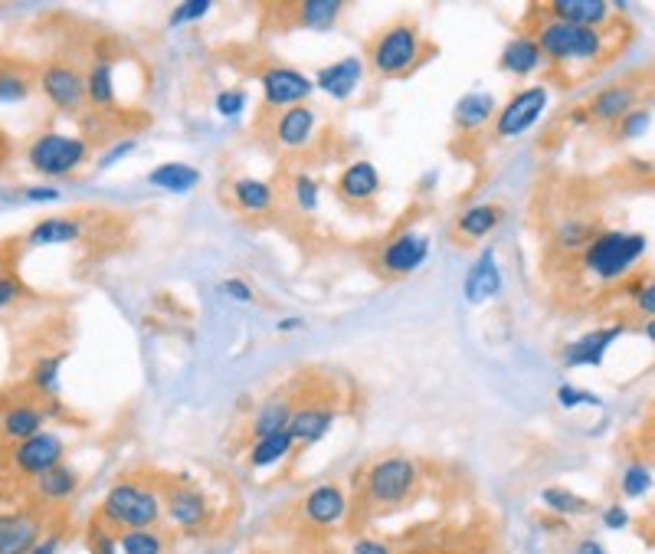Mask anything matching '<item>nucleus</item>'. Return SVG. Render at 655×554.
<instances>
[{
	"label": "nucleus",
	"instance_id": "1",
	"mask_svg": "<svg viewBox=\"0 0 655 554\" xmlns=\"http://www.w3.org/2000/svg\"><path fill=\"white\" fill-rule=\"evenodd\" d=\"M531 37L538 40L544 60L551 66H600L606 56L613 53L610 33L574 27V23H561L547 17L538 7V20L531 23Z\"/></svg>",
	"mask_w": 655,
	"mask_h": 554
},
{
	"label": "nucleus",
	"instance_id": "2",
	"mask_svg": "<svg viewBox=\"0 0 655 554\" xmlns=\"http://www.w3.org/2000/svg\"><path fill=\"white\" fill-rule=\"evenodd\" d=\"M426 56H430V43L423 40L413 20H393L367 43V66L380 79H403L416 73Z\"/></svg>",
	"mask_w": 655,
	"mask_h": 554
},
{
	"label": "nucleus",
	"instance_id": "3",
	"mask_svg": "<svg viewBox=\"0 0 655 554\" xmlns=\"http://www.w3.org/2000/svg\"><path fill=\"white\" fill-rule=\"evenodd\" d=\"M164 518V499L158 489L141 486L135 479H122L105 492L99 505V522L112 532H138V528H158Z\"/></svg>",
	"mask_w": 655,
	"mask_h": 554
},
{
	"label": "nucleus",
	"instance_id": "4",
	"mask_svg": "<svg viewBox=\"0 0 655 554\" xmlns=\"http://www.w3.org/2000/svg\"><path fill=\"white\" fill-rule=\"evenodd\" d=\"M649 250L646 233H626V230H600L590 240L587 250L580 253L587 276L597 282H619Z\"/></svg>",
	"mask_w": 655,
	"mask_h": 554
},
{
	"label": "nucleus",
	"instance_id": "5",
	"mask_svg": "<svg viewBox=\"0 0 655 554\" xmlns=\"http://www.w3.org/2000/svg\"><path fill=\"white\" fill-rule=\"evenodd\" d=\"M89 155V138L63 132H43L27 145V164L43 178H69L89 161Z\"/></svg>",
	"mask_w": 655,
	"mask_h": 554
},
{
	"label": "nucleus",
	"instance_id": "6",
	"mask_svg": "<svg viewBox=\"0 0 655 554\" xmlns=\"http://www.w3.org/2000/svg\"><path fill=\"white\" fill-rule=\"evenodd\" d=\"M416 463L407 456H384L367 469L364 476V495L377 509H397L416 489Z\"/></svg>",
	"mask_w": 655,
	"mask_h": 554
},
{
	"label": "nucleus",
	"instance_id": "7",
	"mask_svg": "<svg viewBox=\"0 0 655 554\" xmlns=\"http://www.w3.org/2000/svg\"><path fill=\"white\" fill-rule=\"evenodd\" d=\"M551 105V89L547 86H524L511 96L505 105H498V115L492 122V135L511 141V138H521L528 135L534 125L541 122V115L547 112Z\"/></svg>",
	"mask_w": 655,
	"mask_h": 554
},
{
	"label": "nucleus",
	"instance_id": "8",
	"mask_svg": "<svg viewBox=\"0 0 655 554\" xmlns=\"http://www.w3.org/2000/svg\"><path fill=\"white\" fill-rule=\"evenodd\" d=\"M433 243L426 237L423 230H400L377 250V273L387 276V279H403V276H413L416 269L426 266L430 259Z\"/></svg>",
	"mask_w": 655,
	"mask_h": 554
},
{
	"label": "nucleus",
	"instance_id": "9",
	"mask_svg": "<svg viewBox=\"0 0 655 554\" xmlns=\"http://www.w3.org/2000/svg\"><path fill=\"white\" fill-rule=\"evenodd\" d=\"M259 86H262V105L269 112H285L295 109V105H308V99L315 96V79H308L302 69L295 66H266L259 73Z\"/></svg>",
	"mask_w": 655,
	"mask_h": 554
},
{
	"label": "nucleus",
	"instance_id": "10",
	"mask_svg": "<svg viewBox=\"0 0 655 554\" xmlns=\"http://www.w3.org/2000/svg\"><path fill=\"white\" fill-rule=\"evenodd\" d=\"M40 89L43 96L50 99V105L56 112H66V115H79L86 109V76L79 73L73 63L66 60H53L40 69Z\"/></svg>",
	"mask_w": 655,
	"mask_h": 554
},
{
	"label": "nucleus",
	"instance_id": "11",
	"mask_svg": "<svg viewBox=\"0 0 655 554\" xmlns=\"http://www.w3.org/2000/svg\"><path fill=\"white\" fill-rule=\"evenodd\" d=\"M66 456V446H63V436L50 433V430H40L37 436L23 440L14 446V469L20 476H30V479H40L43 473H50L53 466L63 463Z\"/></svg>",
	"mask_w": 655,
	"mask_h": 554
},
{
	"label": "nucleus",
	"instance_id": "12",
	"mask_svg": "<svg viewBox=\"0 0 655 554\" xmlns=\"http://www.w3.org/2000/svg\"><path fill=\"white\" fill-rule=\"evenodd\" d=\"M164 518L184 535H197L210 522V502L197 486H171L164 492Z\"/></svg>",
	"mask_w": 655,
	"mask_h": 554
},
{
	"label": "nucleus",
	"instance_id": "13",
	"mask_svg": "<svg viewBox=\"0 0 655 554\" xmlns=\"http://www.w3.org/2000/svg\"><path fill=\"white\" fill-rule=\"evenodd\" d=\"M272 145L282 151H305L318 135V115L312 105H295L272 115Z\"/></svg>",
	"mask_w": 655,
	"mask_h": 554
},
{
	"label": "nucleus",
	"instance_id": "14",
	"mask_svg": "<svg viewBox=\"0 0 655 554\" xmlns=\"http://www.w3.org/2000/svg\"><path fill=\"white\" fill-rule=\"evenodd\" d=\"M335 420H338L335 404H328V400H302L292 410L289 436L295 440V446H315L331 433Z\"/></svg>",
	"mask_w": 655,
	"mask_h": 554
},
{
	"label": "nucleus",
	"instance_id": "15",
	"mask_svg": "<svg viewBox=\"0 0 655 554\" xmlns=\"http://www.w3.org/2000/svg\"><path fill=\"white\" fill-rule=\"evenodd\" d=\"M623 332H626L623 322L593 328V332H583L580 338L570 341V345H564V351H561L564 368H600L606 351L616 345Z\"/></svg>",
	"mask_w": 655,
	"mask_h": 554
},
{
	"label": "nucleus",
	"instance_id": "16",
	"mask_svg": "<svg viewBox=\"0 0 655 554\" xmlns=\"http://www.w3.org/2000/svg\"><path fill=\"white\" fill-rule=\"evenodd\" d=\"M348 515V492L335 482H318L305 492L302 499V518L315 528H338Z\"/></svg>",
	"mask_w": 655,
	"mask_h": 554
},
{
	"label": "nucleus",
	"instance_id": "17",
	"mask_svg": "<svg viewBox=\"0 0 655 554\" xmlns=\"http://www.w3.org/2000/svg\"><path fill=\"white\" fill-rule=\"evenodd\" d=\"M380 191H384V178H380L377 164H371V161H351L335 181V194L351 207L374 204Z\"/></svg>",
	"mask_w": 655,
	"mask_h": 554
},
{
	"label": "nucleus",
	"instance_id": "18",
	"mask_svg": "<svg viewBox=\"0 0 655 554\" xmlns=\"http://www.w3.org/2000/svg\"><path fill=\"white\" fill-rule=\"evenodd\" d=\"M367 66L361 56H344V60H335L328 66H321L315 73V89L325 92L328 99L335 102H348L357 89H361Z\"/></svg>",
	"mask_w": 655,
	"mask_h": 554
},
{
	"label": "nucleus",
	"instance_id": "19",
	"mask_svg": "<svg viewBox=\"0 0 655 554\" xmlns=\"http://www.w3.org/2000/svg\"><path fill=\"white\" fill-rule=\"evenodd\" d=\"M502 286H505V276L495 259V250H485L469 266L466 279H462V296H466L469 305H485L502 296Z\"/></svg>",
	"mask_w": 655,
	"mask_h": 554
},
{
	"label": "nucleus",
	"instance_id": "20",
	"mask_svg": "<svg viewBox=\"0 0 655 554\" xmlns=\"http://www.w3.org/2000/svg\"><path fill=\"white\" fill-rule=\"evenodd\" d=\"M541 10L561 23H574V27H590V30L613 27V4H606V0H551Z\"/></svg>",
	"mask_w": 655,
	"mask_h": 554
},
{
	"label": "nucleus",
	"instance_id": "21",
	"mask_svg": "<svg viewBox=\"0 0 655 554\" xmlns=\"http://www.w3.org/2000/svg\"><path fill=\"white\" fill-rule=\"evenodd\" d=\"M43 538V525L33 512H0V554H30Z\"/></svg>",
	"mask_w": 655,
	"mask_h": 554
},
{
	"label": "nucleus",
	"instance_id": "22",
	"mask_svg": "<svg viewBox=\"0 0 655 554\" xmlns=\"http://www.w3.org/2000/svg\"><path fill=\"white\" fill-rule=\"evenodd\" d=\"M544 66H547V60H544L541 46L528 30L515 33V37L502 46V56H498V69H502L505 76H518V79L538 73V69H544Z\"/></svg>",
	"mask_w": 655,
	"mask_h": 554
},
{
	"label": "nucleus",
	"instance_id": "23",
	"mask_svg": "<svg viewBox=\"0 0 655 554\" xmlns=\"http://www.w3.org/2000/svg\"><path fill=\"white\" fill-rule=\"evenodd\" d=\"M230 204L240 210L243 217L262 220L276 210V191H272V184L243 174V178H233L230 184Z\"/></svg>",
	"mask_w": 655,
	"mask_h": 554
},
{
	"label": "nucleus",
	"instance_id": "24",
	"mask_svg": "<svg viewBox=\"0 0 655 554\" xmlns=\"http://www.w3.org/2000/svg\"><path fill=\"white\" fill-rule=\"evenodd\" d=\"M495 115H498V102L492 92H466L456 102V109H452V122H456L462 135H475L485 125H492Z\"/></svg>",
	"mask_w": 655,
	"mask_h": 554
},
{
	"label": "nucleus",
	"instance_id": "25",
	"mask_svg": "<svg viewBox=\"0 0 655 554\" xmlns=\"http://www.w3.org/2000/svg\"><path fill=\"white\" fill-rule=\"evenodd\" d=\"M636 109V89L626 86V82H616V86L600 89L597 96L590 99L587 112L593 122H606V125H619L629 112Z\"/></svg>",
	"mask_w": 655,
	"mask_h": 554
},
{
	"label": "nucleus",
	"instance_id": "26",
	"mask_svg": "<svg viewBox=\"0 0 655 554\" xmlns=\"http://www.w3.org/2000/svg\"><path fill=\"white\" fill-rule=\"evenodd\" d=\"M505 210L498 204H472L456 217V237L462 243H479L502 223Z\"/></svg>",
	"mask_w": 655,
	"mask_h": 554
},
{
	"label": "nucleus",
	"instance_id": "27",
	"mask_svg": "<svg viewBox=\"0 0 655 554\" xmlns=\"http://www.w3.org/2000/svg\"><path fill=\"white\" fill-rule=\"evenodd\" d=\"M86 102L95 112L115 109V66L112 60H92L86 69Z\"/></svg>",
	"mask_w": 655,
	"mask_h": 554
},
{
	"label": "nucleus",
	"instance_id": "28",
	"mask_svg": "<svg viewBox=\"0 0 655 554\" xmlns=\"http://www.w3.org/2000/svg\"><path fill=\"white\" fill-rule=\"evenodd\" d=\"M200 168L194 164H184V161H164L158 168L148 171V184L158 187V191H168V194H190L194 187L200 184Z\"/></svg>",
	"mask_w": 655,
	"mask_h": 554
},
{
	"label": "nucleus",
	"instance_id": "29",
	"mask_svg": "<svg viewBox=\"0 0 655 554\" xmlns=\"http://www.w3.org/2000/svg\"><path fill=\"white\" fill-rule=\"evenodd\" d=\"M292 410H295L292 397H285V394H272V397L262 400V404L253 410V423H249V430H253V440H256V436H269V433L289 430Z\"/></svg>",
	"mask_w": 655,
	"mask_h": 554
},
{
	"label": "nucleus",
	"instance_id": "30",
	"mask_svg": "<svg viewBox=\"0 0 655 554\" xmlns=\"http://www.w3.org/2000/svg\"><path fill=\"white\" fill-rule=\"evenodd\" d=\"M292 453H295V440L289 436V430H282V433L256 436L253 446H249V453H246V463H249V469H272V466L285 463Z\"/></svg>",
	"mask_w": 655,
	"mask_h": 554
},
{
	"label": "nucleus",
	"instance_id": "31",
	"mask_svg": "<svg viewBox=\"0 0 655 554\" xmlns=\"http://www.w3.org/2000/svg\"><path fill=\"white\" fill-rule=\"evenodd\" d=\"M46 423V410L40 404H14L4 410V417H0V430H4L7 440H30V436H37Z\"/></svg>",
	"mask_w": 655,
	"mask_h": 554
},
{
	"label": "nucleus",
	"instance_id": "32",
	"mask_svg": "<svg viewBox=\"0 0 655 554\" xmlns=\"http://www.w3.org/2000/svg\"><path fill=\"white\" fill-rule=\"evenodd\" d=\"M82 223L76 217H46L40 223H33V230L27 233L30 246H59V243H76L82 237Z\"/></svg>",
	"mask_w": 655,
	"mask_h": 554
},
{
	"label": "nucleus",
	"instance_id": "33",
	"mask_svg": "<svg viewBox=\"0 0 655 554\" xmlns=\"http://www.w3.org/2000/svg\"><path fill=\"white\" fill-rule=\"evenodd\" d=\"M295 27L302 30H331L344 14L341 0H302L295 4Z\"/></svg>",
	"mask_w": 655,
	"mask_h": 554
},
{
	"label": "nucleus",
	"instance_id": "34",
	"mask_svg": "<svg viewBox=\"0 0 655 554\" xmlns=\"http://www.w3.org/2000/svg\"><path fill=\"white\" fill-rule=\"evenodd\" d=\"M33 482H37V495H40L43 502L59 505V502H69L76 495L79 476L73 473V466L59 463V466L50 469V473H43L40 479H33Z\"/></svg>",
	"mask_w": 655,
	"mask_h": 554
},
{
	"label": "nucleus",
	"instance_id": "35",
	"mask_svg": "<svg viewBox=\"0 0 655 554\" xmlns=\"http://www.w3.org/2000/svg\"><path fill=\"white\" fill-rule=\"evenodd\" d=\"M63 355H46V358H37L30 368V387L37 391L40 397H56L63 381H59V374H63Z\"/></svg>",
	"mask_w": 655,
	"mask_h": 554
},
{
	"label": "nucleus",
	"instance_id": "36",
	"mask_svg": "<svg viewBox=\"0 0 655 554\" xmlns=\"http://www.w3.org/2000/svg\"><path fill=\"white\" fill-rule=\"evenodd\" d=\"M541 502H544V509H551L554 515H564V518H577V515L590 512V502L583 499V495H577L574 489H564V486L541 489Z\"/></svg>",
	"mask_w": 655,
	"mask_h": 554
},
{
	"label": "nucleus",
	"instance_id": "37",
	"mask_svg": "<svg viewBox=\"0 0 655 554\" xmlns=\"http://www.w3.org/2000/svg\"><path fill=\"white\" fill-rule=\"evenodd\" d=\"M289 200L299 214H315L321 204V184L308 171H295L289 178Z\"/></svg>",
	"mask_w": 655,
	"mask_h": 554
},
{
	"label": "nucleus",
	"instance_id": "38",
	"mask_svg": "<svg viewBox=\"0 0 655 554\" xmlns=\"http://www.w3.org/2000/svg\"><path fill=\"white\" fill-rule=\"evenodd\" d=\"M118 551L122 554H164L168 541L158 528H138V532H122L118 535Z\"/></svg>",
	"mask_w": 655,
	"mask_h": 554
},
{
	"label": "nucleus",
	"instance_id": "39",
	"mask_svg": "<svg viewBox=\"0 0 655 554\" xmlns=\"http://www.w3.org/2000/svg\"><path fill=\"white\" fill-rule=\"evenodd\" d=\"M593 237H597V223L587 220V217L564 220L561 227H557V243H561L564 250H580L583 253Z\"/></svg>",
	"mask_w": 655,
	"mask_h": 554
},
{
	"label": "nucleus",
	"instance_id": "40",
	"mask_svg": "<svg viewBox=\"0 0 655 554\" xmlns=\"http://www.w3.org/2000/svg\"><path fill=\"white\" fill-rule=\"evenodd\" d=\"M33 92V79L17 66L0 69V105H17Z\"/></svg>",
	"mask_w": 655,
	"mask_h": 554
},
{
	"label": "nucleus",
	"instance_id": "41",
	"mask_svg": "<svg viewBox=\"0 0 655 554\" xmlns=\"http://www.w3.org/2000/svg\"><path fill=\"white\" fill-rule=\"evenodd\" d=\"M619 489H623L626 499H642L649 489H652V473L646 463H629L623 469V482H619Z\"/></svg>",
	"mask_w": 655,
	"mask_h": 554
},
{
	"label": "nucleus",
	"instance_id": "42",
	"mask_svg": "<svg viewBox=\"0 0 655 554\" xmlns=\"http://www.w3.org/2000/svg\"><path fill=\"white\" fill-rule=\"evenodd\" d=\"M213 10L210 0H184V4H177L171 14H168V27L171 30H181V27H190V23L204 20Z\"/></svg>",
	"mask_w": 655,
	"mask_h": 554
},
{
	"label": "nucleus",
	"instance_id": "43",
	"mask_svg": "<svg viewBox=\"0 0 655 554\" xmlns=\"http://www.w3.org/2000/svg\"><path fill=\"white\" fill-rule=\"evenodd\" d=\"M89 554H122L118 551V532H112L109 525H102L99 518L89 525Z\"/></svg>",
	"mask_w": 655,
	"mask_h": 554
},
{
	"label": "nucleus",
	"instance_id": "44",
	"mask_svg": "<svg viewBox=\"0 0 655 554\" xmlns=\"http://www.w3.org/2000/svg\"><path fill=\"white\" fill-rule=\"evenodd\" d=\"M213 109H217L220 119H240L246 112V92L243 89H220L217 99H213Z\"/></svg>",
	"mask_w": 655,
	"mask_h": 554
},
{
	"label": "nucleus",
	"instance_id": "45",
	"mask_svg": "<svg viewBox=\"0 0 655 554\" xmlns=\"http://www.w3.org/2000/svg\"><path fill=\"white\" fill-rule=\"evenodd\" d=\"M649 125H652V115L646 109H633L623 122L616 125V135L623 141H636V138H642L649 132Z\"/></svg>",
	"mask_w": 655,
	"mask_h": 554
},
{
	"label": "nucleus",
	"instance_id": "46",
	"mask_svg": "<svg viewBox=\"0 0 655 554\" xmlns=\"http://www.w3.org/2000/svg\"><path fill=\"white\" fill-rule=\"evenodd\" d=\"M629 296L639 315L655 318V279H636V286H629Z\"/></svg>",
	"mask_w": 655,
	"mask_h": 554
},
{
	"label": "nucleus",
	"instance_id": "47",
	"mask_svg": "<svg viewBox=\"0 0 655 554\" xmlns=\"http://www.w3.org/2000/svg\"><path fill=\"white\" fill-rule=\"evenodd\" d=\"M557 404H561L564 410H577V407H583V404L600 407V397L580 391L577 384H561V387H557Z\"/></svg>",
	"mask_w": 655,
	"mask_h": 554
},
{
	"label": "nucleus",
	"instance_id": "48",
	"mask_svg": "<svg viewBox=\"0 0 655 554\" xmlns=\"http://www.w3.org/2000/svg\"><path fill=\"white\" fill-rule=\"evenodd\" d=\"M220 292L226 299H233V302H243V305H249L256 299V292H253V286H249L246 279H240V276H233V279H223L220 282Z\"/></svg>",
	"mask_w": 655,
	"mask_h": 554
},
{
	"label": "nucleus",
	"instance_id": "49",
	"mask_svg": "<svg viewBox=\"0 0 655 554\" xmlns=\"http://www.w3.org/2000/svg\"><path fill=\"white\" fill-rule=\"evenodd\" d=\"M20 296H23V282L17 276H10V273H0V309L14 305Z\"/></svg>",
	"mask_w": 655,
	"mask_h": 554
},
{
	"label": "nucleus",
	"instance_id": "50",
	"mask_svg": "<svg viewBox=\"0 0 655 554\" xmlns=\"http://www.w3.org/2000/svg\"><path fill=\"white\" fill-rule=\"evenodd\" d=\"M351 554H393V548L387 545L384 538H371V535H361L354 538Z\"/></svg>",
	"mask_w": 655,
	"mask_h": 554
},
{
	"label": "nucleus",
	"instance_id": "51",
	"mask_svg": "<svg viewBox=\"0 0 655 554\" xmlns=\"http://www.w3.org/2000/svg\"><path fill=\"white\" fill-rule=\"evenodd\" d=\"M135 148H138V141H135V138H122V141H118V145H112V148H109V155H102V158H99V168H102V171H105V168H112L115 161L128 158Z\"/></svg>",
	"mask_w": 655,
	"mask_h": 554
},
{
	"label": "nucleus",
	"instance_id": "52",
	"mask_svg": "<svg viewBox=\"0 0 655 554\" xmlns=\"http://www.w3.org/2000/svg\"><path fill=\"white\" fill-rule=\"evenodd\" d=\"M603 525L610 528V532H623L629 525V512L623 505H610V509H603Z\"/></svg>",
	"mask_w": 655,
	"mask_h": 554
},
{
	"label": "nucleus",
	"instance_id": "53",
	"mask_svg": "<svg viewBox=\"0 0 655 554\" xmlns=\"http://www.w3.org/2000/svg\"><path fill=\"white\" fill-rule=\"evenodd\" d=\"M23 200H30V204H53V200H59V191L56 187H27Z\"/></svg>",
	"mask_w": 655,
	"mask_h": 554
},
{
	"label": "nucleus",
	"instance_id": "54",
	"mask_svg": "<svg viewBox=\"0 0 655 554\" xmlns=\"http://www.w3.org/2000/svg\"><path fill=\"white\" fill-rule=\"evenodd\" d=\"M59 541H63L59 535H43V538L37 541V548H33L30 554H56V551H59Z\"/></svg>",
	"mask_w": 655,
	"mask_h": 554
},
{
	"label": "nucleus",
	"instance_id": "55",
	"mask_svg": "<svg viewBox=\"0 0 655 554\" xmlns=\"http://www.w3.org/2000/svg\"><path fill=\"white\" fill-rule=\"evenodd\" d=\"M574 554H606V548L600 545L597 538H583V541H577Z\"/></svg>",
	"mask_w": 655,
	"mask_h": 554
},
{
	"label": "nucleus",
	"instance_id": "56",
	"mask_svg": "<svg viewBox=\"0 0 655 554\" xmlns=\"http://www.w3.org/2000/svg\"><path fill=\"white\" fill-rule=\"evenodd\" d=\"M567 122L574 125V128H583V125H590V112L587 109H574L567 115Z\"/></svg>",
	"mask_w": 655,
	"mask_h": 554
},
{
	"label": "nucleus",
	"instance_id": "57",
	"mask_svg": "<svg viewBox=\"0 0 655 554\" xmlns=\"http://www.w3.org/2000/svg\"><path fill=\"white\" fill-rule=\"evenodd\" d=\"M302 325H305V322H302V318H295V315H289V318H282V322H279V332H282V335H285V332H299V328H302Z\"/></svg>",
	"mask_w": 655,
	"mask_h": 554
},
{
	"label": "nucleus",
	"instance_id": "58",
	"mask_svg": "<svg viewBox=\"0 0 655 554\" xmlns=\"http://www.w3.org/2000/svg\"><path fill=\"white\" fill-rule=\"evenodd\" d=\"M642 335H646L649 345L655 348V318H646V322H642Z\"/></svg>",
	"mask_w": 655,
	"mask_h": 554
},
{
	"label": "nucleus",
	"instance_id": "59",
	"mask_svg": "<svg viewBox=\"0 0 655 554\" xmlns=\"http://www.w3.org/2000/svg\"><path fill=\"white\" fill-rule=\"evenodd\" d=\"M7 151H10V145H7V135H4V132H0V161H4V158H7Z\"/></svg>",
	"mask_w": 655,
	"mask_h": 554
}]
</instances>
